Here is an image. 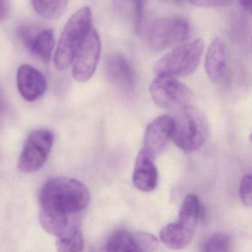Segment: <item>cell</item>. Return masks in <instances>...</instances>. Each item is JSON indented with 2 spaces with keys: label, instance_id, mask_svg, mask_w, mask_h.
I'll list each match as a JSON object with an SVG mask.
<instances>
[{
  "label": "cell",
  "instance_id": "cell-4",
  "mask_svg": "<svg viewBox=\"0 0 252 252\" xmlns=\"http://www.w3.org/2000/svg\"><path fill=\"white\" fill-rule=\"evenodd\" d=\"M92 29V12L89 7L81 8L69 19L56 51L54 60L57 70H65L71 64L76 52Z\"/></svg>",
  "mask_w": 252,
  "mask_h": 252
},
{
  "label": "cell",
  "instance_id": "cell-21",
  "mask_svg": "<svg viewBox=\"0 0 252 252\" xmlns=\"http://www.w3.org/2000/svg\"><path fill=\"white\" fill-rule=\"evenodd\" d=\"M252 175L247 174L244 175L240 181V197L242 203L246 207H252Z\"/></svg>",
  "mask_w": 252,
  "mask_h": 252
},
{
  "label": "cell",
  "instance_id": "cell-19",
  "mask_svg": "<svg viewBox=\"0 0 252 252\" xmlns=\"http://www.w3.org/2000/svg\"><path fill=\"white\" fill-rule=\"evenodd\" d=\"M144 0H113L115 6L124 15L131 19L135 31L138 32L144 15Z\"/></svg>",
  "mask_w": 252,
  "mask_h": 252
},
{
  "label": "cell",
  "instance_id": "cell-2",
  "mask_svg": "<svg viewBox=\"0 0 252 252\" xmlns=\"http://www.w3.org/2000/svg\"><path fill=\"white\" fill-rule=\"evenodd\" d=\"M209 133V125L203 112L189 105L178 110L172 118L171 139L186 152H194L204 144Z\"/></svg>",
  "mask_w": 252,
  "mask_h": 252
},
{
  "label": "cell",
  "instance_id": "cell-7",
  "mask_svg": "<svg viewBox=\"0 0 252 252\" xmlns=\"http://www.w3.org/2000/svg\"><path fill=\"white\" fill-rule=\"evenodd\" d=\"M54 142L52 132L37 129L28 137L18 160V169L23 173L39 171L49 157Z\"/></svg>",
  "mask_w": 252,
  "mask_h": 252
},
{
  "label": "cell",
  "instance_id": "cell-14",
  "mask_svg": "<svg viewBox=\"0 0 252 252\" xmlns=\"http://www.w3.org/2000/svg\"><path fill=\"white\" fill-rule=\"evenodd\" d=\"M154 160V158L150 156L144 149L137 156L132 182L135 188L143 192H150L157 187L158 172Z\"/></svg>",
  "mask_w": 252,
  "mask_h": 252
},
{
  "label": "cell",
  "instance_id": "cell-20",
  "mask_svg": "<svg viewBox=\"0 0 252 252\" xmlns=\"http://www.w3.org/2000/svg\"><path fill=\"white\" fill-rule=\"evenodd\" d=\"M230 239L226 234L219 233L206 239L203 246V252H225L229 250Z\"/></svg>",
  "mask_w": 252,
  "mask_h": 252
},
{
  "label": "cell",
  "instance_id": "cell-16",
  "mask_svg": "<svg viewBox=\"0 0 252 252\" xmlns=\"http://www.w3.org/2000/svg\"><path fill=\"white\" fill-rule=\"evenodd\" d=\"M106 248L107 252H144V233L134 234L127 230H119L112 234Z\"/></svg>",
  "mask_w": 252,
  "mask_h": 252
},
{
  "label": "cell",
  "instance_id": "cell-10",
  "mask_svg": "<svg viewBox=\"0 0 252 252\" xmlns=\"http://www.w3.org/2000/svg\"><path fill=\"white\" fill-rule=\"evenodd\" d=\"M17 88L26 101L33 102L45 95L48 84L45 76L30 64H22L17 70Z\"/></svg>",
  "mask_w": 252,
  "mask_h": 252
},
{
  "label": "cell",
  "instance_id": "cell-11",
  "mask_svg": "<svg viewBox=\"0 0 252 252\" xmlns=\"http://www.w3.org/2000/svg\"><path fill=\"white\" fill-rule=\"evenodd\" d=\"M172 129V117L170 116L163 115L155 119L146 129L143 149L156 158L171 139Z\"/></svg>",
  "mask_w": 252,
  "mask_h": 252
},
{
  "label": "cell",
  "instance_id": "cell-6",
  "mask_svg": "<svg viewBox=\"0 0 252 252\" xmlns=\"http://www.w3.org/2000/svg\"><path fill=\"white\" fill-rule=\"evenodd\" d=\"M150 93L155 103L166 110H180L189 105L192 98L187 85L169 75H158L150 84Z\"/></svg>",
  "mask_w": 252,
  "mask_h": 252
},
{
  "label": "cell",
  "instance_id": "cell-15",
  "mask_svg": "<svg viewBox=\"0 0 252 252\" xmlns=\"http://www.w3.org/2000/svg\"><path fill=\"white\" fill-rule=\"evenodd\" d=\"M106 78L113 85L125 89H132L135 85L132 67L125 57L119 54H111L104 63Z\"/></svg>",
  "mask_w": 252,
  "mask_h": 252
},
{
  "label": "cell",
  "instance_id": "cell-9",
  "mask_svg": "<svg viewBox=\"0 0 252 252\" xmlns=\"http://www.w3.org/2000/svg\"><path fill=\"white\" fill-rule=\"evenodd\" d=\"M99 35L93 28L78 50L72 62V74L80 83L88 82L94 76L101 54Z\"/></svg>",
  "mask_w": 252,
  "mask_h": 252
},
{
  "label": "cell",
  "instance_id": "cell-8",
  "mask_svg": "<svg viewBox=\"0 0 252 252\" xmlns=\"http://www.w3.org/2000/svg\"><path fill=\"white\" fill-rule=\"evenodd\" d=\"M189 23L181 17L159 19L153 23L149 33V45L155 51H162L188 39Z\"/></svg>",
  "mask_w": 252,
  "mask_h": 252
},
{
  "label": "cell",
  "instance_id": "cell-5",
  "mask_svg": "<svg viewBox=\"0 0 252 252\" xmlns=\"http://www.w3.org/2000/svg\"><path fill=\"white\" fill-rule=\"evenodd\" d=\"M204 51V42L196 39L174 48L163 56L154 66L156 74L187 76L197 69Z\"/></svg>",
  "mask_w": 252,
  "mask_h": 252
},
{
  "label": "cell",
  "instance_id": "cell-25",
  "mask_svg": "<svg viewBox=\"0 0 252 252\" xmlns=\"http://www.w3.org/2000/svg\"><path fill=\"white\" fill-rule=\"evenodd\" d=\"M2 108H3V99H2V95H1V93H0V113H1Z\"/></svg>",
  "mask_w": 252,
  "mask_h": 252
},
{
  "label": "cell",
  "instance_id": "cell-24",
  "mask_svg": "<svg viewBox=\"0 0 252 252\" xmlns=\"http://www.w3.org/2000/svg\"><path fill=\"white\" fill-rule=\"evenodd\" d=\"M242 8L249 14L252 13V0H239Z\"/></svg>",
  "mask_w": 252,
  "mask_h": 252
},
{
  "label": "cell",
  "instance_id": "cell-13",
  "mask_svg": "<svg viewBox=\"0 0 252 252\" xmlns=\"http://www.w3.org/2000/svg\"><path fill=\"white\" fill-rule=\"evenodd\" d=\"M205 68L211 80L215 83H223L228 68V54L226 45L222 39L215 38L206 52Z\"/></svg>",
  "mask_w": 252,
  "mask_h": 252
},
{
  "label": "cell",
  "instance_id": "cell-22",
  "mask_svg": "<svg viewBox=\"0 0 252 252\" xmlns=\"http://www.w3.org/2000/svg\"><path fill=\"white\" fill-rule=\"evenodd\" d=\"M194 6L201 8H218L229 5L233 0H185Z\"/></svg>",
  "mask_w": 252,
  "mask_h": 252
},
{
  "label": "cell",
  "instance_id": "cell-12",
  "mask_svg": "<svg viewBox=\"0 0 252 252\" xmlns=\"http://www.w3.org/2000/svg\"><path fill=\"white\" fill-rule=\"evenodd\" d=\"M19 36L26 48L42 63L47 64L51 61L55 45L53 30L36 32L32 28L23 27L19 31Z\"/></svg>",
  "mask_w": 252,
  "mask_h": 252
},
{
  "label": "cell",
  "instance_id": "cell-3",
  "mask_svg": "<svg viewBox=\"0 0 252 252\" xmlns=\"http://www.w3.org/2000/svg\"><path fill=\"white\" fill-rule=\"evenodd\" d=\"M200 215V201L197 196H186L176 222L168 224L160 232V240L168 249L179 250L191 243Z\"/></svg>",
  "mask_w": 252,
  "mask_h": 252
},
{
  "label": "cell",
  "instance_id": "cell-17",
  "mask_svg": "<svg viewBox=\"0 0 252 252\" xmlns=\"http://www.w3.org/2000/svg\"><path fill=\"white\" fill-rule=\"evenodd\" d=\"M56 247L60 252H82L83 250V236L77 224L63 235L57 237Z\"/></svg>",
  "mask_w": 252,
  "mask_h": 252
},
{
  "label": "cell",
  "instance_id": "cell-1",
  "mask_svg": "<svg viewBox=\"0 0 252 252\" xmlns=\"http://www.w3.org/2000/svg\"><path fill=\"white\" fill-rule=\"evenodd\" d=\"M91 201L88 187L76 179L58 177L47 181L39 194V221L45 231L57 235L73 222L72 216L85 210Z\"/></svg>",
  "mask_w": 252,
  "mask_h": 252
},
{
  "label": "cell",
  "instance_id": "cell-23",
  "mask_svg": "<svg viewBox=\"0 0 252 252\" xmlns=\"http://www.w3.org/2000/svg\"><path fill=\"white\" fill-rule=\"evenodd\" d=\"M11 12L9 0H0V22L8 18Z\"/></svg>",
  "mask_w": 252,
  "mask_h": 252
},
{
  "label": "cell",
  "instance_id": "cell-18",
  "mask_svg": "<svg viewBox=\"0 0 252 252\" xmlns=\"http://www.w3.org/2000/svg\"><path fill=\"white\" fill-rule=\"evenodd\" d=\"M33 8L45 20L60 18L67 8V0H32Z\"/></svg>",
  "mask_w": 252,
  "mask_h": 252
}]
</instances>
